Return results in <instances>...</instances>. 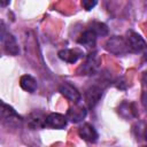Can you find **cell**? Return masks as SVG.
Returning a JSON list of instances; mask_svg holds the SVG:
<instances>
[{
  "label": "cell",
  "mask_w": 147,
  "mask_h": 147,
  "mask_svg": "<svg viewBox=\"0 0 147 147\" xmlns=\"http://www.w3.org/2000/svg\"><path fill=\"white\" fill-rule=\"evenodd\" d=\"M1 118L7 127H13V129L21 126L23 122V118L15 111V109L6 105L5 102H1Z\"/></svg>",
  "instance_id": "6da1fadb"
},
{
  "label": "cell",
  "mask_w": 147,
  "mask_h": 147,
  "mask_svg": "<svg viewBox=\"0 0 147 147\" xmlns=\"http://www.w3.org/2000/svg\"><path fill=\"white\" fill-rule=\"evenodd\" d=\"M105 48L107 49V52L114 55H124L129 52L127 42L122 37H117V36L109 38L105 45Z\"/></svg>",
  "instance_id": "7a4b0ae2"
},
{
  "label": "cell",
  "mask_w": 147,
  "mask_h": 147,
  "mask_svg": "<svg viewBox=\"0 0 147 147\" xmlns=\"http://www.w3.org/2000/svg\"><path fill=\"white\" fill-rule=\"evenodd\" d=\"M1 42L3 45L5 51L10 54V55H17L20 53V48L17 45V41L15 39V37L10 33L6 31V28L3 25V23H1Z\"/></svg>",
  "instance_id": "3957f363"
},
{
  "label": "cell",
  "mask_w": 147,
  "mask_h": 147,
  "mask_svg": "<svg viewBox=\"0 0 147 147\" xmlns=\"http://www.w3.org/2000/svg\"><path fill=\"white\" fill-rule=\"evenodd\" d=\"M59 91H60V93L63 96H65L68 100L75 102L76 105H78L79 101L82 100V95H80L79 91L75 86H72L71 84H69V83H63L62 85H60Z\"/></svg>",
  "instance_id": "277c9868"
},
{
  "label": "cell",
  "mask_w": 147,
  "mask_h": 147,
  "mask_svg": "<svg viewBox=\"0 0 147 147\" xmlns=\"http://www.w3.org/2000/svg\"><path fill=\"white\" fill-rule=\"evenodd\" d=\"M127 46L129 49H131L134 53H139V52H144L145 47H146V41L142 39V37L136 32H130L129 37H127Z\"/></svg>",
  "instance_id": "5b68a950"
},
{
  "label": "cell",
  "mask_w": 147,
  "mask_h": 147,
  "mask_svg": "<svg viewBox=\"0 0 147 147\" xmlns=\"http://www.w3.org/2000/svg\"><path fill=\"white\" fill-rule=\"evenodd\" d=\"M67 123H68V118L62 114L52 113L46 116V126L53 129H64L67 126Z\"/></svg>",
  "instance_id": "8992f818"
},
{
  "label": "cell",
  "mask_w": 147,
  "mask_h": 147,
  "mask_svg": "<svg viewBox=\"0 0 147 147\" xmlns=\"http://www.w3.org/2000/svg\"><path fill=\"white\" fill-rule=\"evenodd\" d=\"M28 125L32 130H39L44 129L46 126V116L38 110L32 111L28 117Z\"/></svg>",
  "instance_id": "52a82bcc"
},
{
  "label": "cell",
  "mask_w": 147,
  "mask_h": 147,
  "mask_svg": "<svg viewBox=\"0 0 147 147\" xmlns=\"http://www.w3.org/2000/svg\"><path fill=\"white\" fill-rule=\"evenodd\" d=\"M101 96H102V90L99 86H95V85L91 86L85 92V100H86V103L90 108L95 107V105L100 101Z\"/></svg>",
  "instance_id": "ba28073f"
},
{
  "label": "cell",
  "mask_w": 147,
  "mask_h": 147,
  "mask_svg": "<svg viewBox=\"0 0 147 147\" xmlns=\"http://www.w3.org/2000/svg\"><path fill=\"white\" fill-rule=\"evenodd\" d=\"M78 132H79L80 138H83L85 141H88V142H95L98 140V137H99L96 130L94 129V126L88 124V123L83 124L79 127Z\"/></svg>",
  "instance_id": "9c48e42d"
},
{
  "label": "cell",
  "mask_w": 147,
  "mask_h": 147,
  "mask_svg": "<svg viewBox=\"0 0 147 147\" xmlns=\"http://www.w3.org/2000/svg\"><path fill=\"white\" fill-rule=\"evenodd\" d=\"M99 68V59L95 53L90 54L85 61V63L82 67V74L80 75H93Z\"/></svg>",
  "instance_id": "30bf717a"
},
{
  "label": "cell",
  "mask_w": 147,
  "mask_h": 147,
  "mask_svg": "<svg viewBox=\"0 0 147 147\" xmlns=\"http://www.w3.org/2000/svg\"><path fill=\"white\" fill-rule=\"evenodd\" d=\"M59 57L64 61V62H68V63H75L77 62L84 54L82 51L79 49H61L59 53H57Z\"/></svg>",
  "instance_id": "8fae6325"
},
{
  "label": "cell",
  "mask_w": 147,
  "mask_h": 147,
  "mask_svg": "<svg viewBox=\"0 0 147 147\" xmlns=\"http://www.w3.org/2000/svg\"><path fill=\"white\" fill-rule=\"evenodd\" d=\"M96 37L98 36L95 34V32L93 30L88 29V30L84 31L80 34V37L78 38L77 42L83 45V46H86V47H93L95 45V42H96Z\"/></svg>",
  "instance_id": "7c38bea8"
},
{
  "label": "cell",
  "mask_w": 147,
  "mask_h": 147,
  "mask_svg": "<svg viewBox=\"0 0 147 147\" xmlns=\"http://www.w3.org/2000/svg\"><path fill=\"white\" fill-rule=\"evenodd\" d=\"M20 85L24 91H26L29 93H33L38 88L37 80L30 75H23L21 77V79H20Z\"/></svg>",
  "instance_id": "4fadbf2b"
},
{
  "label": "cell",
  "mask_w": 147,
  "mask_h": 147,
  "mask_svg": "<svg viewBox=\"0 0 147 147\" xmlns=\"http://www.w3.org/2000/svg\"><path fill=\"white\" fill-rule=\"evenodd\" d=\"M86 114H87V111H86V108H84V107L69 108V110L67 113V118L74 123H78L85 118Z\"/></svg>",
  "instance_id": "5bb4252c"
},
{
  "label": "cell",
  "mask_w": 147,
  "mask_h": 147,
  "mask_svg": "<svg viewBox=\"0 0 147 147\" xmlns=\"http://www.w3.org/2000/svg\"><path fill=\"white\" fill-rule=\"evenodd\" d=\"M118 114L123 118H133V117L137 116V111H136V108H134L133 103L127 102V101H124L119 105Z\"/></svg>",
  "instance_id": "9a60e30c"
},
{
  "label": "cell",
  "mask_w": 147,
  "mask_h": 147,
  "mask_svg": "<svg viewBox=\"0 0 147 147\" xmlns=\"http://www.w3.org/2000/svg\"><path fill=\"white\" fill-rule=\"evenodd\" d=\"M91 30H93L96 36L103 37V36L108 34V26L105 23H101V22H93L91 24Z\"/></svg>",
  "instance_id": "2e32d148"
},
{
  "label": "cell",
  "mask_w": 147,
  "mask_h": 147,
  "mask_svg": "<svg viewBox=\"0 0 147 147\" xmlns=\"http://www.w3.org/2000/svg\"><path fill=\"white\" fill-rule=\"evenodd\" d=\"M96 2H98V0H82V6L84 9L91 10L96 5Z\"/></svg>",
  "instance_id": "e0dca14e"
},
{
  "label": "cell",
  "mask_w": 147,
  "mask_h": 147,
  "mask_svg": "<svg viewBox=\"0 0 147 147\" xmlns=\"http://www.w3.org/2000/svg\"><path fill=\"white\" fill-rule=\"evenodd\" d=\"M142 105L147 109V90H145V92L142 93Z\"/></svg>",
  "instance_id": "ac0fdd59"
},
{
  "label": "cell",
  "mask_w": 147,
  "mask_h": 147,
  "mask_svg": "<svg viewBox=\"0 0 147 147\" xmlns=\"http://www.w3.org/2000/svg\"><path fill=\"white\" fill-rule=\"evenodd\" d=\"M142 85H144L145 90H147V71L142 75Z\"/></svg>",
  "instance_id": "d6986e66"
},
{
  "label": "cell",
  "mask_w": 147,
  "mask_h": 147,
  "mask_svg": "<svg viewBox=\"0 0 147 147\" xmlns=\"http://www.w3.org/2000/svg\"><path fill=\"white\" fill-rule=\"evenodd\" d=\"M9 1H10V0H0V3H1L2 7H6V6L9 3Z\"/></svg>",
  "instance_id": "ffe728a7"
},
{
  "label": "cell",
  "mask_w": 147,
  "mask_h": 147,
  "mask_svg": "<svg viewBox=\"0 0 147 147\" xmlns=\"http://www.w3.org/2000/svg\"><path fill=\"white\" fill-rule=\"evenodd\" d=\"M144 57H145V60L147 61V45H146V47H145V49H144Z\"/></svg>",
  "instance_id": "44dd1931"
},
{
  "label": "cell",
  "mask_w": 147,
  "mask_h": 147,
  "mask_svg": "<svg viewBox=\"0 0 147 147\" xmlns=\"http://www.w3.org/2000/svg\"><path fill=\"white\" fill-rule=\"evenodd\" d=\"M145 139H146V141H147V127L145 129Z\"/></svg>",
  "instance_id": "7402d4cb"
}]
</instances>
